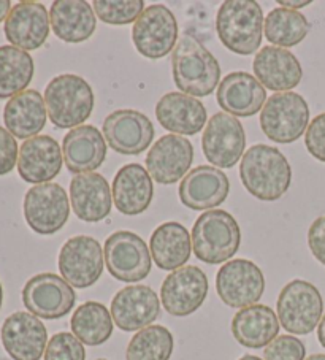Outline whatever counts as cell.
<instances>
[{"instance_id":"34","label":"cell","mask_w":325,"mask_h":360,"mask_svg":"<svg viewBox=\"0 0 325 360\" xmlns=\"http://www.w3.org/2000/svg\"><path fill=\"white\" fill-rule=\"evenodd\" d=\"M34 59L27 51L0 46V98H11L26 91L34 78Z\"/></svg>"},{"instance_id":"14","label":"cell","mask_w":325,"mask_h":360,"mask_svg":"<svg viewBox=\"0 0 325 360\" xmlns=\"http://www.w3.org/2000/svg\"><path fill=\"white\" fill-rule=\"evenodd\" d=\"M246 148V135L241 122L227 113H216L206 122L202 150L206 160L221 169H232Z\"/></svg>"},{"instance_id":"29","label":"cell","mask_w":325,"mask_h":360,"mask_svg":"<svg viewBox=\"0 0 325 360\" xmlns=\"http://www.w3.org/2000/svg\"><path fill=\"white\" fill-rule=\"evenodd\" d=\"M46 103L39 91L26 89L11 97L4 108V122L16 139L26 140L39 135L46 124Z\"/></svg>"},{"instance_id":"4","label":"cell","mask_w":325,"mask_h":360,"mask_svg":"<svg viewBox=\"0 0 325 360\" xmlns=\"http://www.w3.org/2000/svg\"><path fill=\"white\" fill-rule=\"evenodd\" d=\"M191 238L197 259L216 265L235 256L241 245V231L238 222L227 211L210 210L197 218Z\"/></svg>"},{"instance_id":"43","label":"cell","mask_w":325,"mask_h":360,"mask_svg":"<svg viewBox=\"0 0 325 360\" xmlns=\"http://www.w3.org/2000/svg\"><path fill=\"white\" fill-rule=\"evenodd\" d=\"M311 2L310 0H300V2H286V0H279L278 5L281 8H287V10H293L295 11V8H303V7H308Z\"/></svg>"},{"instance_id":"37","label":"cell","mask_w":325,"mask_h":360,"mask_svg":"<svg viewBox=\"0 0 325 360\" xmlns=\"http://www.w3.org/2000/svg\"><path fill=\"white\" fill-rule=\"evenodd\" d=\"M92 8L100 21L113 26H126L135 22L145 11L143 0H94Z\"/></svg>"},{"instance_id":"7","label":"cell","mask_w":325,"mask_h":360,"mask_svg":"<svg viewBox=\"0 0 325 360\" xmlns=\"http://www.w3.org/2000/svg\"><path fill=\"white\" fill-rule=\"evenodd\" d=\"M324 300L314 284L303 279L287 283L278 297V319L287 332L308 335L322 319Z\"/></svg>"},{"instance_id":"40","label":"cell","mask_w":325,"mask_h":360,"mask_svg":"<svg viewBox=\"0 0 325 360\" xmlns=\"http://www.w3.org/2000/svg\"><path fill=\"white\" fill-rule=\"evenodd\" d=\"M305 145L312 158L325 162V113L317 115L310 122L305 134Z\"/></svg>"},{"instance_id":"11","label":"cell","mask_w":325,"mask_h":360,"mask_svg":"<svg viewBox=\"0 0 325 360\" xmlns=\"http://www.w3.org/2000/svg\"><path fill=\"white\" fill-rule=\"evenodd\" d=\"M134 45L148 59H162L173 51L178 40V21L170 8L155 4L140 15L132 27Z\"/></svg>"},{"instance_id":"42","label":"cell","mask_w":325,"mask_h":360,"mask_svg":"<svg viewBox=\"0 0 325 360\" xmlns=\"http://www.w3.org/2000/svg\"><path fill=\"white\" fill-rule=\"evenodd\" d=\"M308 245L312 256L325 265V214L311 224L308 231Z\"/></svg>"},{"instance_id":"28","label":"cell","mask_w":325,"mask_h":360,"mask_svg":"<svg viewBox=\"0 0 325 360\" xmlns=\"http://www.w3.org/2000/svg\"><path fill=\"white\" fill-rule=\"evenodd\" d=\"M151 175L139 164H129L117 170L113 179V203L122 214L135 216L146 211L153 202Z\"/></svg>"},{"instance_id":"45","label":"cell","mask_w":325,"mask_h":360,"mask_svg":"<svg viewBox=\"0 0 325 360\" xmlns=\"http://www.w3.org/2000/svg\"><path fill=\"white\" fill-rule=\"evenodd\" d=\"M317 338H319V343H321V346L325 347V314L322 316V319L317 326Z\"/></svg>"},{"instance_id":"35","label":"cell","mask_w":325,"mask_h":360,"mask_svg":"<svg viewBox=\"0 0 325 360\" xmlns=\"http://www.w3.org/2000/svg\"><path fill=\"white\" fill-rule=\"evenodd\" d=\"M310 32V22L300 11L274 8L264 21L265 39L278 48H292L305 40Z\"/></svg>"},{"instance_id":"31","label":"cell","mask_w":325,"mask_h":360,"mask_svg":"<svg viewBox=\"0 0 325 360\" xmlns=\"http://www.w3.org/2000/svg\"><path fill=\"white\" fill-rule=\"evenodd\" d=\"M232 333L241 346L260 349L278 337L279 319L270 307L255 303L240 309L234 316Z\"/></svg>"},{"instance_id":"23","label":"cell","mask_w":325,"mask_h":360,"mask_svg":"<svg viewBox=\"0 0 325 360\" xmlns=\"http://www.w3.org/2000/svg\"><path fill=\"white\" fill-rule=\"evenodd\" d=\"M254 75L265 89L291 92L302 82L303 68L295 54L278 46H264L253 62Z\"/></svg>"},{"instance_id":"46","label":"cell","mask_w":325,"mask_h":360,"mask_svg":"<svg viewBox=\"0 0 325 360\" xmlns=\"http://www.w3.org/2000/svg\"><path fill=\"white\" fill-rule=\"evenodd\" d=\"M305 360H325V354H312V356Z\"/></svg>"},{"instance_id":"21","label":"cell","mask_w":325,"mask_h":360,"mask_svg":"<svg viewBox=\"0 0 325 360\" xmlns=\"http://www.w3.org/2000/svg\"><path fill=\"white\" fill-rule=\"evenodd\" d=\"M230 192L226 173L211 165H200L191 170L179 184V200L193 211L215 210Z\"/></svg>"},{"instance_id":"19","label":"cell","mask_w":325,"mask_h":360,"mask_svg":"<svg viewBox=\"0 0 325 360\" xmlns=\"http://www.w3.org/2000/svg\"><path fill=\"white\" fill-rule=\"evenodd\" d=\"M160 302L151 288L127 285L111 300V318L124 332H140L159 318Z\"/></svg>"},{"instance_id":"30","label":"cell","mask_w":325,"mask_h":360,"mask_svg":"<svg viewBox=\"0 0 325 360\" xmlns=\"http://www.w3.org/2000/svg\"><path fill=\"white\" fill-rule=\"evenodd\" d=\"M54 35L65 43H83L91 39L97 21L92 5L84 0H56L49 10Z\"/></svg>"},{"instance_id":"41","label":"cell","mask_w":325,"mask_h":360,"mask_svg":"<svg viewBox=\"0 0 325 360\" xmlns=\"http://www.w3.org/2000/svg\"><path fill=\"white\" fill-rule=\"evenodd\" d=\"M18 158L20 153H18L16 139L7 129L0 126V176L8 175L15 169Z\"/></svg>"},{"instance_id":"9","label":"cell","mask_w":325,"mask_h":360,"mask_svg":"<svg viewBox=\"0 0 325 360\" xmlns=\"http://www.w3.org/2000/svg\"><path fill=\"white\" fill-rule=\"evenodd\" d=\"M77 302L75 289L54 273H40L29 279L23 289V303L29 313L40 319H60L72 311Z\"/></svg>"},{"instance_id":"1","label":"cell","mask_w":325,"mask_h":360,"mask_svg":"<svg viewBox=\"0 0 325 360\" xmlns=\"http://www.w3.org/2000/svg\"><path fill=\"white\" fill-rule=\"evenodd\" d=\"M240 178L249 194L264 202H274L291 188L292 169L278 148L254 145L240 162Z\"/></svg>"},{"instance_id":"8","label":"cell","mask_w":325,"mask_h":360,"mask_svg":"<svg viewBox=\"0 0 325 360\" xmlns=\"http://www.w3.org/2000/svg\"><path fill=\"white\" fill-rule=\"evenodd\" d=\"M103 256L106 269L117 281L139 283L151 273V251L145 240L134 232L120 231L110 235Z\"/></svg>"},{"instance_id":"10","label":"cell","mask_w":325,"mask_h":360,"mask_svg":"<svg viewBox=\"0 0 325 360\" xmlns=\"http://www.w3.org/2000/svg\"><path fill=\"white\" fill-rule=\"evenodd\" d=\"M70 214L67 192L58 183L37 184L24 197V218L39 235H54L67 224Z\"/></svg>"},{"instance_id":"20","label":"cell","mask_w":325,"mask_h":360,"mask_svg":"<svg viewBox=\"0 0 325 360\" xmlns=\"http://www.w3.org/2000/svg\"><path fill=\"white\" fill-rule=\"evenodd\" d=\"M49 15L48 10L39 2H20L11 8L5 20V39L11 46L23 51H34L45 45L49 35Z\"/></svg>"},{"instance_id":"36","label":"cell","mask_w":325,"mask_h":360,"mask_svg":"<svg viewBox=\"0 0 325 360\" xmlns=\"http://www.w3.org/2000/svg\"><path fill=\"white\" fill-rule=\"evenodd\" d=\"M174 347L172 332L164 326H149L129 341L127 360H170Z\"/></svg>"},{"instance_id":"15","label":"cell","mask_w":325,"mask_h":360,"mask_svg":"<svg viewBox=\"0 0 325 360\" xmlns=\"http://www.w3.org/2000/svg\"><path fill=\"white\" fill-rule=\"evenodd\" d=\"M208 295V278L196 265L181 266L165 278L160 288L164 309L177 318L196 313Z\"/></svg>"},{"instance_id":"48","label":"cell","mask_w":325,"mask_h":360,"mask_svg":"<svg viewBox=\"0 0 325 360\" xmlns=\"http://www.w3.org/2000/svg\"><path fill=\"white\" fill-rule=\"evenodd\" d=\"M2 303H4V288H2V283H0V308H2Z\"/></svg>"},{"instance_id":"13","label":"cell","mask_w":325,"mask_h":360,"mask_svg":"<svg viewBox=\"0 0 325 360\" xmlns=\"http://www.w3.org/2000/svg\"><path fill=\"white\" fill-rule=\"evenodd\" d=\"M103 265L102 246L96 238L87 235L67 240L59 252L60 275L72 288H91L102 276Z\"/></svg>"},{"instance_id":"49","label":"cell","mask_w":325,"mask_h":360,"mask_svg":"<svg viewBox=\"0 0 325 360\" xmlns=\"http://www.w3.org/2000/svg\"><path fill=\"white\" fill-rule=\"evenodd\" d=\"M97 360H108V359H97Z\"/></svg>"},{"instance_id":"27","label":"cell","mask_w":325,"mask_h":360,"mask_svg":"<svg viewBox=\"0 0 325 360\" xmlns=\"http://www.w3.org/2000/svg\"><path fill=\"white\" fill-rule=\"evenodd\" d=\"M155 117L160 126L174 135H197L206 124V108L198 98L168 92L155 105Z\"/></svg>"},{"instance_id":"6","label":"cell","mask_w":325,"mask_h":360,"mask_svg":"<svg viewBox=\"0 0 325 360\" xmlns=\"http://www.w3.org/2000/svg\"><path fill=\"white\" fill-rule=\"evenodd\" d=\"M310 124V107L297 92H276L267 98L260 111V127L274 143H293Z\"/></svg>"},{"instance_id":"3","label":"cell","mask_w":325,"mask_h":360,"mask_svg":"<svg viewBox=\"0 0 325 360\" xmlns=\"http://www.w3.org/2000/svg\"><path fill=\"white\" fill-rule=\"evenodd\" d=\"M264 13L253 0H227L216 16V30L222 45L240 56L255 53L264 37Z\"/></svg>"},{"instance_id":"16","label":"cell","mask_w":325,"mask_h":360,"mask_svg":"<svg viewBox=\"0 0 325 360\" xmlns=\"http://www.w3.org/2000/svg\"><path fill=\"white\" fill-rule=\"evenodd\" d=\"M0 340L13 360H40L48 346V332L40 318L16 311L4 321Z\"/></svg>"},{"instance_id":"18","label":"cell","mask_w":325,"mask_h":360,"mask_svg":"<svg viewBox=\"0 0 325 360\" xmlns=\"http://www.w3.org/2000/svg\"><path fill=\"white\" fill-rule=\"evenodd\" d=\"M193 160L192 143L181 135H164L146 156V169L154 181L170 186L189 173Z\"/></svg>"},{"instance_id":"12","label":"cell","mask_w":325,"mask_h":360,"mask_svg":"<svg viewBox=\"0 0 325 360\" xmlns=\"http://www.w3.org/2000/svg\"><path fill=\"white\" fill-rule=\"evenodd\" d=\"M216 290L227 307L243 309L262 299L265 276L251 260L235 259L224 264L217 271Z\"/></svg>"},{"instance_id":"24","label":"cell","mask_w":325,"mask_h":360,"mask_svg":"<svg viewBox=\"0 0 325 360\" xmlns=\"http://www.w3.org/2000/svg\"><path fill=\"white\" fill-rule=\"evenodd\" d=\"M217 103L227 115L249 117L259 113L267 101V91L257 78L246 72H234L217 88Z\"/></svg>"},{"instance_id":"25","label":"cell","mask_w":325,"mask_h":360,"mask_svg":"<svg viewBox=\"0 0 325 360\" xmlns=\"http://www.w3.org/2000/svg\"><path fill=\"white\" fill-rule=\"evenodd\" d=\"M70 202L77 218L84 222H100L110 214L113 194L100 173H83L72 179Z\"/></svg>"},{"instance_id":"39","label":"cell","mask_w":325,"mask_h":360,"mask_svg":"<svg viewBox=\"0 0 325 360\" xmlns=\"http://www.w3.org/2000/svg\"><path fill=\"white\" fill-rule=\"evenodd\" d=\"M306 347L292 335H279L265 347V360H305Z\"/></svg>"},{"instance_id":"17","label":"cell","mask_w":325,"mask_h":360,"mask_svg":"<svg viewBox=\"0 0 325 360\" xmlns=\"http://www.w3.org/2000/svg\"><path fill=\"white\" fill-rule=\"evenodd\" d=\"M103 136L116 153L136 156L151 146L154 127L146 115L136 110H116L103 121Z\"/></svg>"},{"instance_id":"38","label":"cell","mask_w":325,"mask_h":360,"mask_svg":"<svg viewBox=\"0 0 325 360\" xmlns=\"http://www.w3.org/2000/svg\"><path fill=\"white\" fill-rule=\"evenodd\" d=\"M45 360H86V349L73 333L59 332L49 340Z\"/></svg>"},{"instance_id":"22","label":"cell","mask_w":325,"mask_h":360,"mask_svg":"<svg viewBox=\"0 0 325 360\" xmlns=\"http://www.w3.org/2000/svg\"><path fill=\"white\" fill-rule=\"evenodd\" d=\"M62 148L53 136L37 135L21 145L18 173L26 183H51L62 169Z\"/></svg>"},{"instance_id":"32","label":"cell","mask_w":325,"mask_h":360,"mask_svg":"<svg viewBox=\"0 0 325 360\" xmlns=\"http://www.w3.org/2000/svg\"><path fill=\"white\" fill-rule=\"evenodd\" d=\"M151 256L160 270L174 271L189 262L192 238L179 222H164L151 235Z\"/></svg>"},{"instance_id":"47","label":"cell","mask_w":325,"mask_h":360,"mask_svg":"<svg viewBox=\"0 0 325 360\" xmlns=\"http://www.w3.org/2000/svg\"><path fill=\"white\" fill-rule=\"evenodd\" d=\"M240 360H264V359H260L257 356H251V354H246V356H243Z\"/></svg>"},{"instance_id":"44","label":"cell","mask_w":325,"mask_h":360,"mask_svg":"<svg viewBox=\"0 0 325 360\" xmlns=\"http://www.w3.org/2000/svg\"><path fill=\"white\" fill-rule=\"evenodd\" d=\"M10 11H11V4L8 0H0V22L7 20Z\"/></svg>"},{"instance_id":"2","label":"cell","mask_w":325,"mask_h":360,"mask_svg":"<svg viewBox=\"0 0 325 360\" xmlns=\"http://www.w3.org/2000/svg\"><path fill=\"white\" fill-rule=\"evenodd\" d=\"M172 68L174 83L183 94L206 97L219 84V62L191 34L181 37L174 46Z\"/></svg>"},{"instance_id":"33","label":"cell","mask_w":325,"mask_h":360,"mask_svg":"<svg viewBox=\"0 0 325 360\" xmlns=\"http://www.w3.org/2000/svg\"><path fill=\"white\" fill-rule=\"evenodd\" d=\"M75 337L87 346H100L113 335V318L111 311L98 302H86L79 305L70 319Z\"/></svg>"},{"instance_id":"5","label":"cell","mask_w":325,"mask_h":360,"mask_svg":"<svg viewBox=\"0 0 325 360\" xmlns=\"http://www.w3.org/2000/svg\"><path fill=\"white\" fill-rule=\"evenodd\" d=\"M46 111L58 129H75L89 120L94 92L84 78L72 73L53 78L45 89Z\"/></svg>"},{"instance_id":"26","label":"cell","mask_w":325,"mask_h":360,"mask_svg":"<svg viewBox=\"0 0 325 360\" xmlns=\"http://www.w3.org/2000/svg\"><path fill=\"white\" fill-rule=\"evenodd\" d=\"M62 154L67 170L70 173H91L103 164L106 143L103 134L94 126L72 129L62 141Z\"/></svg>"}]
</instances>
